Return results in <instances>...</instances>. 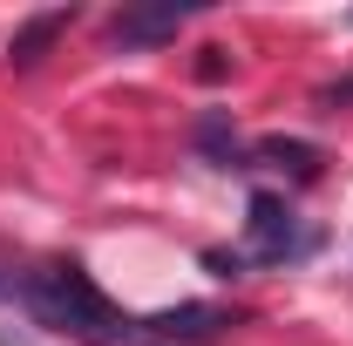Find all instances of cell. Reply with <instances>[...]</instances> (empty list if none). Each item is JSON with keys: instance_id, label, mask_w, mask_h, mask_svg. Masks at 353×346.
Listing matches in <instances>:
<instances>
[{"instance_id": "7a4b0ae2", "label": "cell", "mask_w": 353, "mask_h": 346, "mask_svg": "<svg viewBox=\"0 0 353 346\" xmlns=\"http://www.w3.org/2000/svg\"><path fill=\"white\" fill-rule=\"evenodd\" d=\"M245 245H252V258H292V252H306V238H299V224L285 211V197H252V211H245Z\"/></svg>"}, {"instance_id": "5b68a950", "label": "cell", "mask_w": 353, "mask_h": 346, "mask_svg": "<svg viewBox=\"0 0 353 346\" xmlns=\"http://www.w3.org/2000/svg\"><path fill=\"white\" fill-rule=\"evenodd\" d=\"M252 156H259L265 170H292V176H319V150H306V143H285V136H265L259 150H252Z\"/></svg>"}, {"instance_id": "277c9868", "label": "cell", "mask_w": 353, "mask_h": 346, "mask_svg": "<svg viewBox=\"0 0 353 346\" xmlns=\"http://www.w3.org/2000/svg\"><path fill=\"white\" fill-rule=\"evenodd\" d=\"M183 14H190V7H176V0H163V7H136V14H116V41H123V48L170 41L176 28H183Z\"/></svg>"}, {"instance_id": "52a82bcc", "label": "cell", "mask_w": 353, "mask_h": 346, "mask_svg": "<svg viewBox=\"0 0 353 346\" xmlns=\"http://www.w3.org/2000/svg\"><path fill=\"white\" fill-rule=\"evenodd\" d=\"M197 143H204V150H211V156H224V163H231V156H238V136L224 130L218 116H211V123H204V130H197Z\"/></svg>"}, {"instance_id": "6da1fadb", "label": "cell", "mask_w": 353, "mask_h": 346, "mask_svg": "<svg viewBox=\"0 0 353 346\" xmlns=\"http://www.w3.org/2000/svg\"><path fill=\"white\" fill-rule=\"evenodd\" d=\"M21 292H28V305H34V319L54 326V333H75V340H95V346H143V340H136V326L95 292V278H88L82 265L28 272Z\"/></svg>"}, {"instance_id": "3957f363", "label": "cell", "mask_w": 353, "mask_h": 346, "mask_svg": "<svg viewBox=\"0 0 353 346\" xmlns=\"http://www.w3.org/2000/svg\"><path fill=\"white\" fill-rule=\"evenodd\" d=\"M224 326L218 305H176V312H157V319H136V340H211Z\"/></svg>"}, {"instance_id": "8992f818", "label": "cell", "mask_w": 353, "mask_h": 346, "mask_svg": "<svg viewBox=\"0 0 353 346\" xmlns=\"http://www.w3.org/2000/svg\"><path fill=\"white\" fill-rule=\"evenodd\" d=\"M61 28H68V14H61V7H54V14H41V21H28V28H21V41H14V61H34V54L61 34Z\"/></svg>"}, {"instance_id": "ba28073f", "label": "cell", "mask_w": 353, "mask_h": 346, "mask_svg": "<svg viewBox=\"0 0 353 346\" xmlns=\"http://www.w3.org/2000/svg\"><path fill=\"white\" fill-rule=\"evenodd\" d=\"M7 285H14V278H7V265H0V292H7Z\"/></svg>"}]
</instances>
